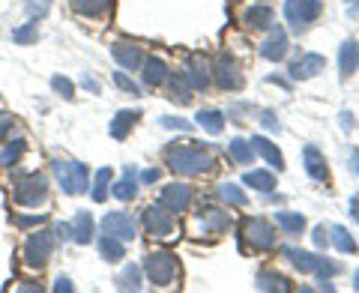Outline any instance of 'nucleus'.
<instances>
[{
    "instance_id": "20e7f679",
    "label": "nucleus",
    "mask_w": 359,
    "mask_h": 293,
    "mask_svg": "<svg viewBox=\"0 0 359 293\" xmlns=\"http://www.w3.org/2000/svg\"><path fill=\"white\" fill-rule=\"evenodd\" d=\"M282 254L299 269V273H311V275H318V278H332V275L341 273V266L335 264V261H330V257H323V254H314V252L282 249Z\"/></svg>"
},
{
    "instance_id": "dca6fc26",
    "label": "nucleus",
    "mask_w": 359,
    "mask_h": 293,
    "mask_svg": "<svg viewBox=\"0 0 359 293\" xmlns=\"http://www.w3.org/2000/svg\"><path fill=\"white\" fill-rule=\"evenodd\" d=\"M285 54H287V33L285 27H273L261 45V57L269 63H278V60H285Z\"/></svg>"
},
{
    "instance_id": "a18cd8bd",
    "label": "nucleus",
    "mask_w": 359,
    "mask_h": 293,
    "mask_svg": "<svg viewBox=\"0 0 359 293\" xmlns=\"http://www.w3.org/2000/svg\"><path fill=\"white\" fill-rule=\"evenodd\" d=\"M257 120H261V126L266 132H278V120H276L273 111H261V117H257Z\"/></svg>"
},
{
    "instance_id": "72a5a7b5",
    "label": "nucleus",
    "mask_w": 359,
    "mask_h": 293,
    "mask_svg": "<svg viewBox=\"0 0 359 293\" xmlns=\"http://www.w3.org/2000/svg\"><path fill=\"white\" fill-rule=\"evenodd\" d=\"M243 183L257 189V191H264V195H269V191L276 189V174H269V171H249L243 177Z\"/></svg>"
},
{
    "instance_id": "5fc2aeb1",
    "label": "nucleus",
    "mask_w": 359,
    "mask_h": 293,
    "mask_svg": "<svg viewBox=\"0 0 359 293\" xmlns=\"http://www.w3.org/2000/svg\"><path fill=\"white\" fill-rule=\"evenodd\" d=\"M351 168L359 174V150H356V153H351Z\"/></svg>"
},
{
    "instance_id": "cd10ccee",
    "label": "nucleus",
    "mask_w": 359,
    "mask_h": 293,
    "mask_svg": "<svg viewBox=\"0 0 359 293\" xmlns=\"http://www.w3.org/2000/svg\"><path fill=\"white\" fill-rule=\"evenodd\" d=\"M99 254H102L108 264L123 261V257H126V249H123V240H117V236H111V233L99 236Z\"/></svg>"
},
{
    "instance_id": "5701e85b",
    "label": "nucleus",
    "mask_w": 359,
    "mask_h": 293,
    "mask_svg": "<svg viewBox=\"0 0 359 293\" xmlns=\"http://www.w3.org/2000/svg\"><path fill=\"white\" fill-rule=\"evenodd\" d=\"M339 69H341V78H351V75L359 69V42H356V39H344V42H341Z\"/></svg>"
},
{
    "instance_id": "b1692460",
    "label": "nucleus",
    "mask_w": 359,
    "mask_h": 293,
    "mask_svg": "<svg viewBox=\"0 0 359 293\" xmlns=\"http://www.w3.org/2000/svg\"><path fill=\"white\" fill-rule=\"evenodd\" d=\"M252 146H255V153H261L264 159L276 168V171H285V156L278 153V146H276V144H269L264 135H255V138H252Z\"/></svg>"
},
{
    "instance_id": "58836bf2",
    "label": "nucleus",
    "mask_w": 359,
    "mask_h": 293,
    "mask_svg": "<svg viewBox=\"0 0 359 293\" xmlns=\"http://www.w3.org/2000/svg\"><path fill=\"white\" fill-rule=\"evenodd\" d=\"M51 87L57 90V93H60L63 99H75V87H72V81H69V78H63V75H54V78H51Z\"/></svg>"
},
{
    "instance_id": "de8ad7c7",
    "label": "nucleus",
    "mask_w": 359,
    "mask_h": 293,
    "mask_svg": "<svg viewBox=\"0 0 359 293\" xmlns=\"http://www.w3.org/2000/svg\"><path fill=\"white\" fill-rule=\"evenodd\" d=\"M72 293L75 290V285H72V281L69 278H66V275H57V278H54V293Z\"/></svg>"
},
{
    "instance_id": "0eeeda50",
    "label": "nucleus",
    "mask_w": 359,
    "mask_h": 293,
    "mask_svg": "<svg viewBox=\"0 0 359 293\" xmlns=\"http://www.w3.org/2000/svg\"><path fill=\"white\" fill-rule=\"evenodd\" d=\"M323 4L320 0H285V18L294 33H302L311 21H318Z\"/></svg>"
},
{
    "instance_id": "4be33fe9",
    "label": "nucleus",
    "mask_w": 359,
    "mask_h": 293,
    "mask_svg": "<svg viewBox=\"0 0 359 293\" xmlns=\"http://www.w3.org/2000/svg\"><path fill=\"white\" fill-rule=\"evenodd\" d=\"M138 117H141V111H132V108H123V111H117V117L111 120V138L114 141H123L126 135L135 129V123H138Z\"/></svg>"
},
{
    "instance_id": "c756f323",
    "label": "nucleus",
    "mask_w": 359,
    "mask_h": 293,
    "mask_svg": "<svg viewBox=\"0 0 359 293\" xmlns=\"http://www.w3.org/2000/svg\"><path fill=\"white\" fill-rule=\"evenodd\" d=\"M216 195H219L228 207H245V204H249L245 191H243L237 183H219V186H216Z\"/></svg>"
},
{
    "instance_id": "6e6d98bb",
    "label": "nucleus",
    "mask_w": 359,
    "mask_h": 293,
    "mask_svg": "<svg viewBox=\"0 0 359 293\" xmlns=\"http://www.w3.org/2000/svg\"><path fill=\"white\" fill-rule=\"evenodd\" d=\"M353 287L359 290V269H356V273H353Z\"/></svg>"
},
{
    "instance_id": "412c9836",
    "label": "nucleus",
    "mask_w": 359,
    "mask_h": 293,
    "mask_svg": "<svg viewBox=\"0 0 359 293\" xmlns=\"http://www.w3.org/2000/svg\"><path fill=\"white\" fill-rule=\"evenodd\" d=\"M141 75H144V84L147 87H162L168 81V66L162 57H144Z\"/></svg>"
},
{
    "instance_id": "bb28decb",
    "label": "nucleus",
    "mask_w": 359,
    "mask_h": 293,
    "mask_svg": "<svg viewBox=\"0 0 359 293\" xmlns=\"http://www.w3.org/2000/svg\"><path fill=\"white\" fill-rule=\"evenodd\" d=\"M141 275H144V269L141 266H135V264H126L117 273L114 278V287L117 290H141Z\"/></svg>"
},
{
    "instance_id": "c03bdc74",
    "label": "nucleus",
    "mask_w": 359,
    "mask_h": 293,
    "mask_svg": "<svg viewBox=\"0 0 359 293\" xmlns=\"http://www.w3.org/2000/svg\"><path fill=\"white\" fill-rule=\"evenodd\" d=\"M13 114H6V111H0V141L9 138V132H13Z\"/></svg>"
},
{
    "instance_id": "c9c22d12",
    "label": "nucleus",
    "mask_w": 359,
    "mask_h": 293,
    "mask_svg": "<svg viewBox=\"0 0 359 293\" xmlns=\"http://www.w3.org/2000/svg\"><path fill=\"white\" fill-rule=\"evenodd\" d=\"M36 39H39V21L36 18H30L27 25H21V27L13 30V42L15 45H36Z\"/></svg>"
},
{
    "instance_id": "39448f33",
    "label": "nucleus",
    "mask_w": 359,
    "mask_h": 293,
    "mask_svg": "<svg viewBox=\"0 0 359 293\" xmlns=\"http://www.w3.org/2000/svg\"><path fill=\"white\" fill-rule=\"evenodd\" d=\"M13 200L21 207H39L48 200V179L42 174H27L13 186Z\"/></svg>"
},
{
    "instance_id": "09e8293b",
    "label": "nucleus",
    "mask_w": 359,
    "mask_h": 293,
    "mask_svg": "<svg viewBox=\"0 0 359 293\" xmlns=\"http://www.w3.org/2000/svg\"><path fill=\"white\" fill-rule=\"evenodd\" d=\"M159 177H162L159 168H150V171H144V174H141L144 183H159Z\"/></svg>"
},
{
    "instance_id": "9b49d317",
    "label": "nucleus",
    "mask_w": 359,
    "mask_h": 293,
    "mask_svg": "<svg viewBox=\"0 0 359 293\" xmlns=\"http://www.w3.org/2000/svg\"><path fill=\"white\" fill-rule=\"evenodd\" d=\"M216 84L222 90H240L243 87V72H240V66L237 60L231 57V54H219V60H216Z\"/></svg>"
},
{
    "instance_id": "37998d69",
    "label": "nucleus",
    "mask_w": 359,
    "mask_h": 293,
    "mask_svg": "<svg viewBox=\"0 0 359 293\" xmlns=\"http://www.w3.org/2000/svg\"><path fill=\"white\" fill-rule=\"evenodd\" d=\"M45 219H48L45 212H36V216H15V224L18 228H33V224H42Z\"/></svg>"
},
{
    "instance_id": "f03ea898",
    "label": "nucleus",
    "mask_w": 359,
    "mask_h": 293,
    "mask_svg": "<svg viewBox=\"0 0 359 293\" xmlns=\"http://www.w3.org/2000/svg\"><path fill=\"white\" fill-rule=\"evenodd\" d=\"M144 275L150 278V285L156 287H171L174 281H177V273H180V264H177V257L168 252V249H156L150 252L147 257H144Z\"/></svg>"
},
{
    "instance_id": "f704fd0d",
    "label": "nucleus",
    "mask_w": 359,
    "mask_h": 293,
    "mask_svg": "<svg viewBox=\"0 0 359 293\" xmlns=\"http://www.w3.org/2000/svg\"><path fill=\"white\" fill-rule=\"evenodd\" d=\"M330 243H332L341 254H353V252H356V240H353L351 233H347V228H341V224L330 228Z\"/></svg>"
},
{
    "instance_id": "7ed1b4c3",
    "label": "nucleus",
    "mask_w": 359,
    "mask_h": 293,
    "mask_svg": "<svg viewBox=\"0 0 359 293\" xmlns=\"http://www.w3.org/2000/svg\"><path fill=\"white\" fill-rule=\"evenodd\" d=\"M51 171L57 177L60 189L66 195H81V191L90 189V168L84 162H69V159H54Z\"/></svg>"
},
{
    "instance_id": "3c124183",
    "label": "nucleus",
    "mask_w": 359,
    "mask_h": 293,
    "mask_svg": "<svg viewBox=\"0 0 359 293\" xmlns=\"http://www.w3.org/2000/svg\"><path fill=\"white\" fill-rule=\"evenodd\" d=\"M351 216H353V222H359V195L351 198Z\"/></svg>"
},
{
    "instance_id": "603ef678",
    "label": "nucleus",
    "mask_w": 359,
    "mask_h": 293,
    "mask_svg": "<svg viewBox=\"0 0 359 293\" xmlns=\"http://www.w3.org/2000/svg\"><path fill=\"white\" fill-rule=\"evenodd\" d=\"M81 87H87L90 93H99V84L93 81V78H81Z\"/></svg>"
},
{
    "instance_id": "e433bc0d",
    "label": "nucleus",
    "mask_w": 359,
    "mask_h": 293,
    "mask_svg": "<svg viewBox=\"0 0 359 293\" xmlns=\"http://www.w3.org/2000/svg\"><path fill=\"white\" fill-rule=\"evenodd\" d=\"M111 179H114V171H111V168H102V171H96V183H93V191H90L96 204H102V200L108 198Z\"/></svg>"
},
{
    "instance_id": "1a4fd4ad",
    "label": "nucleus",
    "mask_w": 359,
    "mask_h": 293,
    "mask_svg": "<svg viewBox=\"0 0 359 293\" xmlns=\"http://www.w3.org/2000/svg\"><path fill=\"white\" fill-rule=\"evenodd\" d=\"M192 198H195V189L186 186V183H168L159 191V204L168 212H174V216H180V212H186L189 207H192Z\"/></svg>"
},
{
    "instance_id": "f8f14e48",
    "label": "nucleus",
    "mask_w": 359,
    "mask_h": 293,
    "mask_svg": "<svg viewBox=\"0 0 359 293\" xmlns=\"http://www.w3.org/2000/svg\"><path fill=\"white\" fill-rule=\"evenodd\" d=\"M102 231L111 233V236H117V240L123 243H129L135 240V233H138V228H135V222L129 212H105V219H102Z\"/></svg>"
},
{
    "instance_id": "ddd939ff",
    "label": "nucleus",
    "mask_w": 359,
    "mask_h": 293,
    "mask_svg": "<svg viewBox=\"0 0 359 293\" xmlns=\"http://www.w3.org/2000/svg\"><path fill=\"white\" fill-rule=\"evenodd\" d=\"M231 228V212H224V210H201V216H198V233L201 236H219Z\"/></svg>"
},
{
    "instance_id": "aec40b11",
    "label": "nucleus",
    "mask_w": 359,
    "mask_h": 293,
    "mask_svg": "<svg viewBox=\"0 0 359 293\" xmlns=\"http://www.w3.org/2000/svg\"><path fill=\"white\" fill-rule=\"evenodd\" d=\"M69 228H72V240H75L78 245H87V243H93L96 224H93V216H90L87 210L75 212V219L69 222Z\"/></svg>"
},
{
    "instance_id": "c85d7f7f",
    "label": "nucleus",
    "mask_w": 359,
    "mask_h": 293,
    "mask_svg": "<svg viewBox=\"0 0 359 293\" xmlns=\"http://www.w3.org/2000/svg\"><path fill=\"white\" fill-rule=\"evenodd\" d=\"M228 156L237 165H252L255 162V146H252V141H245V138H231V144H228Z\"/></svg>"
},
{
    "instance_id": "f257e3e1",
    "label": "nucleus",
    "mask_w": 359,
    "mask_h": 293,
    "mask_svg": "<svg viewBox=\"0 0 359 293\" xmlns=\"http://www.w3.org/2000/svg\"><path fill=\"white\" fill-rule=\"evenodd\" d=\"M165 165L171 168L174 174H183V177H198V174H207L216 168V159L212 153L204 150V146H192V144H168L165 146Z\"/></svg>"
},
{
    "instance_id": "2f4dec72",
    "label": "nucleus",
    "mask_w": 359,
    "mask_h": 293,
    "mask_svg": "<svg viewBox=\"0 0 359 293\" xmlns=\"http://www.w3.org/2000/svg\"><path fill=\"white\" fill-rule=\"evenodd\" d=\"M276 224L282 231H287V233H299L302 228H306V216H302V212H290V210H278L276 212Z\"/></svg>"
},
{
    "instance_id": "a19ab883",
    "label": "nucleus",
    "mask_w": 359,
    "mask_h": 293,
    "mask_svg": "<svg viewBox=\"0 0 359 293\" xmlns=\"http://www.w3.org/2000/svg\"><path fill=\"white\" fill-rule=\"evenodd\" d=\"M311 240H314V245H318V249H327V245H330V231L323 228V224H318V228L311 231Z\"/></svg>"
},
{
    "instance_id": "864d4df0",
    "label": "nucleus",
    "mask_w": 359,
    "mask_h": 293,
    "mask_svg": "<svg viewBox=\"0 0 359 293\" xmlns=\"http://www.w3.org/2000/svg\"><path fill=\"white\" fill-rule=\"evenodd\" d=\"M18 290H39V285H33V281H21Z\"/></svg>"
},
{
    "instance_id": "4468645a",
    "label": "nucleus",
    "mask_w": 359,
    "mask_h": 293,
    "mask_svg": "<svg viewBox=\"0 0 359 293\" xmlns=\"http://www.w3.org/2000/svg\"><path fill=\"white\" fill-rule=\"evenodd\" d=\"M183 75H186V81H189V87H192V90H207L210 81H212L210 63H207L204 54H192L189 63H186V69H183Z\"/></svg>"
},
{
    "instance_id": "423d86ee",
    "label": "nucleus",
    "mask_w": 359,
    "mask_h": 293,
    "mask_svg": "<svg viewBox=\"0 0 359 293\" xmlns=\"http://www.w3.org/2000/svg\"><path fill=\"white\" fill-rule=\"evenodd\" d=\"M54 254V233L51 231H33L25 240V264L33 269H42Z\"/></svg>"
},
{
    "instance_id": "6e6552de",
    "label": "nucleus",
    "mask_w": 359,
    "mask_h": 293,
    "mask_svg": "<svg viewBox=\"0 0 359 293\" xmlns=\"http://www.w3.org/2000/svg\"><path fill=\"white\" fill-rule=\"evenodd\" d=\"M240 236H243V243L252 245V252L276 249V231H273V224L264 219H245L240 228Z\"/></svg>"
},
{
    "instance_id": "9d476101",
    "label": "nucleus",
    "mask_w": 359,
    "mask_h": 293,
    "mask_svg": "<svg viewBox=\"0 0 359 293\" xmlns=\"http://www.w3.org/2000/svg\"><path fill=\"white\" fill-rule=\"evenodd\" d=\"M144 231L156 240H168L174 233V212H168L162 204H150L144 210Z\"/></svg>"
},
{
    "instance_id": "393cba45",
    "label": "nucleus",
    "mask_w": 359,
    "mask_h": 293,
    "mask_svg": "<svg viewBox=\"0 0 359 293\" xmlns=\"http://www.w3.org/2000/svg\"><path fill=\"white\" fill-rule=\"evenodd\" d=\"M111 195L117 200H135L138 195V183H135V165H126V177L117 179L114 186H111Z\"/></svg>"
},
{
    "instance_id": "473e14b6",
    "label": "nucleus",
    "mask_w": 359,
    "mask_h": 293,
    "mask_svg": "<svg viewBox=\"0 0 359 293\" xmlns=\"http://www.w3.org/2000/svg\"><path fill=\"white\" fill-rule=\"evenodd\" d=\"M198 126L204 132H210V135H219L224 129V114L222 111H212V108L198 111Z\"/></svg>"
},
{
    "instance_id": "ea45409f",
    "label": "nucleus",
    "mask_w": 359,
    "mask_h": 293,
    "mask_svg": "<svg viewBox=\"0 0 359 293\" xmlns=\"http://www.w3.org/2000/svg\"><path fill=\"white\" fill-rule=\"evenodd\" d=\"M114 84H117L120 90H126V93H132V96H141V90H138V84H135V81H132V78H129L126 72H123V69H120V72H114Z\"/></svg>"
},
{
    "instance_id": "7c9ffc66",
    "label": "nucleus",
    "mask_w": 359,
    "mask_h": 293,
    "mask_svg": "<svg viewBox=\"0 0 359 293\" xmlns=\"http://www.w3.org/2000/svg\"><path fill=\"white\" fill-rule=\"evenodd\" d=\"M255 287L257 290H266V293H273V290L287 293L290 290V281L285 275H278V273H261V275L255 278Z\"/></svg>"
},
{
    "instance_id": "f3484780",
    "label": "nucleus",
    "mask_w": 359,
    "mask_h": 293,
    "mask_svg": "<svg viewBox=\"0 0 359 293\" xmlns=\"http://www.w3.org/2000/svg\"><path fill=\"white\" fill-rule=\"evenodd\" d=\"M327 66V60L320 57V54H306V57H299L297 63H290L287 75L294 78V81H309V78L320 75V69Z\"/></svg>"
},
{
    "instance_id": "4c0bfd02",
    "label": "nucleus",
    "mask_w": 359,
    "mask_h": 293,
    "mask_svg": "<svg viewBox=\"0 0 359 293\" xmlns=\"http://www.w3.org/2000/svg\"><path fill=\"white\" fill-rule=\"evenodd\" d=\"M25 138H15V141H6V146L0 150V168H13L18 162V156L25 153Z\"/></svg>"
},
{
    "instance_id": "79ce46f5",
    "label": "nucleus",
    "mask_w": 359,
    "mask_h": 293,
    "mask_svg": "<svg viewBox=\"0 0 359 293\" xmlns=\"http://www.w3.org/2000/svg\"><path fill=\"white\" fill-rule=\"evenodd\" d=\"M159 123H162L165 129H180V132H189V129H192V123H189V120H180V117H162Z\"/></svg>"
},
{
    "instance_id": "8fccbe9b",
    "label": "nucleus",
    "mask_w": 359,
    "mask_h": 293,
    "mask_svg": "<svg viewBox=\"0 0 359 293\" xmlns=\"http://www.w3.org/2000/svg\"><path fill=\"white\" fill-rule=\"evenodd\" d=\"M339 117H341V120H339V123H341V129H344V132H351V129H353V114H351V111H341Z\"/></svg>"
},
{
    "instance_id": "49530a36",
    "label": "nucleus",
    "mask_w": 359,
    "mask_h": 293,
    "mask_svg": "<svg viewBox=\"0 0 359 293\" xmlns=\"http://www.w3.org/2000/svg\"><path fill=\"white\" fill-rule=\"evenodd\" d=\"M54 240H72V228H69V224H66V222H57V224H54Z\"/></svg>"
},
{
    "instance_id": "a878e982",
    "label": "nucleus",
    "mask_w": 359,
    "mask_h": 293,
    "mask_svg": "<svg viewBox=\"0 0 359 293\" xmlns=\"http://www.w3.org/2000/svg\"><path fill=\"white\" fill-rule=\"evenodd\" d=\"M243 21H245V25H249L252 30H264V27L273 25V9H269L266 4L249 6V9H245V15H243Z\"/></svg>"
},
{
    "instance_id": "6ab92c4d",
    "label": "nucleus",
    "mask_w": 359,
    "mask_h": 293,
    "mask_svg": "<svg viewBox=\"0 0 359 293\" xmlns=\"http://www.w3.org/2000/svg\"><path fill=\"white\" fill-rule=\"evenodd\" d=\"M69 4H72V13L81 18H105L111 15L114 0H69Z\"/></svg>"
},
{
    "instance_id": "2eb2a0df",
    "label": "nucleus",
    "mask_w": 359,
    "mask_h": 293,
    "mask_svg": "<svg viewBox=\"0 0 359 293\" xmlns=\"http://www.w3.org/2000/svg\"><path fill=\"white\" fill-rule=\"evenodd\" d=\"M111 57H114L120 63V69H141V63H144V51H141V45H135V42H114L111 45Z\"/></svg>"
},
{
    "instance_id": "a211bd4d",
    "label": "nucleus",
    "mask_w": 359,
    "mask_h": 293,
    "mask_svg": "<svg viewBox=\"0 0 359 293\" xmlns=\"http://www.w3.org/2000/svg\"><path fill=\"white\" fill-rule=\"evenodd\" d=\"M302 159H306V171H309L311 179H318V183H327L330 168H327V159H323V153L318 150V146L309 144L306 150H302Z\"/></svg>"
}]
</instances>
